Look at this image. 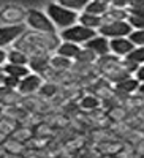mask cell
<instances>
[{"mask_svg": "<svg viewBox=\"0 0 144 158\" xmlns=\"http://www.w3.org/2000/svg\"><path fill=\"white\" fill-rule=\"evenodd\" d=\"M135 77L139 81V84L144 82V63L142 65H138V68L135 70Z\"/></svg>", "mask_w": 144, "mask_h": 158, "instance_id": "28", "label": "cell"}, {"mask_svg": "<svg viewBox=\"0 0 144 158\" xmlns=\"http://www.w3.org/2000/svg\"><path fill=\"white\" fill-rule=\"evenodd\" d=\"M138 92H139L141 95H144V82H141V84H139V87H138Z\"/></svg>", "mask_w": 144, "mask_h": 158, "instance_id": "32", "label": "cell"}, {"mask_svg": "<svg viewBox=\"0 0 144 158\" xmlns=\"http://www.w3.org/2000/svg\"><path fill=\"white\" fill-rule=\"evenodd\" d=\"M97 33H98L97 30L89 29V27H86V25L76 22V24L70 25V27H67V29H62L60 38H62V41H71V43H76V44H84L92 36H95Z\"/></svg>", "mask_w": 144, "mask_h": 158, "instance_id": "3", "label": "cell"}, {"mask_svg": "<svg viewBox=\"0 0 144 158\" xmlns=\"http://www.w3.org/2000/svg\"><path fill=\"white\" fill-rule=\"evenodd\" d=\"M95 59H97V56H95L90 49H87V48H81L79 54L76 56V59H74V60H76L78 63H84V65H87V63L95 62Z\"/></svg>", "mask_w": 144, "mask_h": 158, "instance_id": "21", "label": "cell"}, {"mask_svg": "<svg viewBox=\"0 0 144 158\" xmlns=\"http://www.w3.org/2000/svg\"><path fill=\"white\" fill-rule=\"evenodd\" d=\"M84 48L90 49L97 57L111 52V51H109V38L103 36V35H100V33H97L95 36H92L89 41H86V43H84Z\"/></svg>", "mask_w": 144, "mask_h": 158, "instance_id": "8", "label": "cell"}, {"mask_svg": "<svg viewBox=\"0 0 144 158\" xmlns=\"http://www.w3.org/2000/svg\"><path fill=\"white\" fill-rule=\"evenodd\" d=\"M90 2V0H57V3H60L62 6L65 8H70V10H74V11H84L86 5Z\"/></svg>", "mask_w": 144, "mask_h": 158, "instance_id": "20", "label": "cell"}, {"mask_svg": "<svg viewBox=\"0 0 144 158\" xmlns=\"http://www.w3.org/2000/svg\"><path fill=\"white\" fill-rule=\"evenodd\" d=\"M138 87H139V81L132 76H127V77L116 82V90L119 94H124V95H130L133 92H138Z\"/></svg>", "mask_w": 144, "mask_h": 158, "instance_id": "10", "label": "cell"}, {"mask_svg": "<svg viewBox=\"0 0 144 158\" xmlns=\"http://www.w3.org/2000/svg\"><path fill=\"white\" fill-rule=\"evenodd\" d=\"M38 92L43 95V97H54L56 95V92H57V85L56 84H51V82H48V84H41V87L38 89Z\"/></svg>", "mask_w": 144, "mask_h": 158, "instance_id": "24", "label": "cell"}, {"mask_svg": "<svg viewBox=\"0 0 144 158\" xmlns=\"http://www.w3.org/2000/svg\"><path fill=\"white\" fill-rule=\"evenodd\" d=\"M128 40L135 46H144V29H133L128 33Z\"/></svg>", "mask_w": 144, "mask_h": 158, "instance_id": "23", "label": "cell"}, {"mask_svg": "<svg viewBox=\"0 0 144 158\" xmlns=\"http://www.w3.org/2000/svg\"><path fill=\"white\" fill-rule=\"evenodd\" d=\"M81 51V44H76V43H71V41H62L59 43L56 52L59 56H63L67 59H76V56L79 54Z\"/></svg>", "mask_w": 144, "mask_h": 158, "instance_id": "12", "label": "cell"}, {"mask_svg": "<svg viewBox=\"0 0 144 158\" xmlns=\"http://www.w3.org/2000/svg\"><path fill=\"white\" fill-rule=\"evenodd\" d=\"M25 32L24 24H6L0 27V48L15 43L16 40Z\"/></svg>", "mask_w": 144, "mask_h": 158, "instance_id": "5", "label": "cell"}, {"mask_svg": "<svg viewBox=\"0 0 144 158\" xmlns=\"http://www.w3.org/2000/svg\"><path fill=\"white\" fill-rule=\"evenodd\" d=\"M25 22H27V25L32 30L43 32L48 35H57V32H56L57 27L52 24V21L49 19L46 13H43L40 10H29L27 15H25Z\"/></svg>", "mask_w": 144, "mask_h": 158, "instance_id": "2", "label": "cell"}, {"mask_svg": "<svg viewBox=\"0 0 144 158\" xmlns=\"http://www.w3.org/2000/svg\"><path fill=\"white\" fill-rule=\"evenodd\" d=\"M130 5V0H111L109 6H114V8H128Z\"/></svg>", "mask_w": 144, "mask_h": 158, "instance_id": "27", "label": "cell"}, {"mask_svg": "<svg viewBox=\"0 0 144 158\" xmlns=\"http://www.w3.org/2000/svg\"><path fill=\"white\" fill-rule=\"evenodd\" d=\"M6 62L10 63H16V65H27L29 63V56L22 52L21 49H13L6 54Z\"/></svg>", "mask_w": 144, "mask_h": 158, "instance_id": "18", "label": "cell"}, {"mask_svg": "<svg viewBox=\"0 0 144 158\" xmlns=\"http://www.w3.org/2000/svg\"><path fill=\"white\" fill-rule=\"evenodd\" d=\"M49 68L52 70H57V71H65V70H70L71 68V59H67L63 56H54V57H49Z\"/></svg>", "mask_w": 144, "mask_h": 158, "instance_id": "16", "label": "cell"}, {"mask_svg": "<svg viewBox=\"0 0 144 158\" xmlns=\"http://www.w3.org/2000/svg\"><path fill=\"white\" fill-rule=\"evenodd\" d=\"M108 8H109V5H108V3H104V2H101V0H90V2L86 5L84 11L92 13V15L103 16L104 13L108 11Z\"/></svg>", "mask_w": 144, "mask_h": 158, "instance_id": "17", "label": "cell"}, {"mask_svg": "<svg viewBox=\"0 0 144 158\" xmlns=\"http://www.w3.org/2000/svg\"><path fill=\"white\" fill-rule=\"evenodd\" d=\"M29 68L33 73H43L49 68V56L48 54H41V56H30L29 57Z\"/></svg>", "mask_w": 144, "mask_h": 158, "instance_id": "11", "label": "cell"}, {"mask_svg": "<svg viewBox=\"0 0 144 158\" xmlns=\"http://www.w3.org/2000/svg\"><path fill=\"white\" fill-rule=\"evenodd\" d=\"M46 15L49 16V19L57 29H67L70 25L76 24L78 18H79L78 11L65 8L60 3H49L46 6Z\"/></svg>", "mask_w": 144, "mask_h": 158, "instance_id": "1", "label": "cell"}, {"mask_svg": "<svg viewBox=\"0 0 144 158\" xmlns=\"http://www.w3.org/2000/svg\"><path fill=\"white\" fill-rule=\"evenodd\" d=\"M18 84H19V77H15V76L5 74L3 85H5L6 89H18Z\"/></svg>", "mask_w": 144, "mask_h": 158, "instance_id": "26", "label": "cell"}, {"mask_svg": "<svg viewBox=\"0 0 144 158\" xmlns=\"http://www.w3.org/2000/svg\"><path fill=\"white\" fill-rule=\"evenodd\" d=\"M133 48H135V44L128 40V36H119V38L109 40V51L119 57H125Z\"/></svg>", "mask_w": 144, "mask_h": 158, "instance_id": "9", "label": "cell"}, {"mask_svg": "<svg viewBox=\"0 0 144 158\" xmlns=\"http://www.w3.org/2000/svg\"><path fill=\"white\" fill-rule=\"evenodd\" d=\"M43 84V77L38 74V73H33L30 71L27 76H24L19 79V84H18V92L22 95H30V94H35L38 92V89L41 87Z\"/></svg>", "mask_w": 144, "mask_h": 158, "instance_id": "6", "label": "cell"}, {"mask_svg": "<svg viewBox=\"0 0 144 158\" xmlns=\"http://www.w3.org/2000/svg\"><path fill=\"white\" fill-rule=\"evenodd\" d=\"M3 73L5 74H10V76H15V77H24V76H27L30 73V68H29V65H16V63H5L3 67H2Z\"/></svg>", "mask_w": 144, "mask_h": 158, "instance_id": "14", "label": "cell"}, {"mask_svg": "<svg viewBox=\"0 0 144 158\" xmlns=\"http://www.w3.org/2000/svg\"><path fill=\"white\" fill-rule=\"evenodd\" d=\"M25 15L27 11L19 5H5L0 10V19L6 24H22V21H25Z\"/></svg>", "mask_w": 144, "mask_h": 158, "instance_id": "7", "label": "cell"}, {"mask_svg": "<svg viewBox=\"0 0 144 158\" xmlns=\"http://www.w3.org/2000/svg\"><path fill=\"white\" fill-rule=\"evenodd\" d=\"M103 22H108V21H125L128 18V10L127 8H114L109 6L108 11L101 16Z\"/></svg>", "mask_w": 144, "mask_h": 158, "instance_id": "15", "label": "cell"}, {"mask_svg": "<svg viewBox=\"0 0 144 158\" xmlns=\"http://www.w3.org/2000/svg\"><path fill=\"white\" fill-rule=\"evenodd\" d=\"M3 79H5V73H3V71H0V87L3 85Z\"/></svg>", "mask_w": 144, "mask_h": 158, "instance_id": "33", "label": "cell"}, {"mask_svg": "<svg viewBox=\"0 0 144 158\" xmlns=\"http://www.w3.org/2000/svg\"><path fill=\"white\" fill-rule=\"evenodd\" d=\"M133 30V27L130 25V22L125 21H108L103 22L98 27V33L106 36V38H119V36H128V33Z\"/></svg>", "mask_w": 144, "mask_h": 158, "instance_id": "4", "label": "cell"}, {"mask_svg": "<svg viewBox=\"0 0 144 158\" xmlns=\"http://www.w3.org/2000/svg\"><path fill=\"white\" fill-rule=\"evenodd\" d=\"M127 21L130 22L133 29H144V18H139V16H133V15H128Z\"/></svg>", "mask_w": 144, "mask_h": 158, "instance_id": "25", "label": "cell"}, {"mask_svg": "<svg viewBox=\"0 0 144 158\" xmlns=\"http://www.w3.org/2000/svg\"><path fill=\"white\" fill-rule=\"evenodd\" d=\"M127 10H128V15L144 18V6H139V8H127Z\"/></svg>", "mask_w": 144, "mask_h": 158, "instance_id": "29", "label": "cell"}, {"mask_svg": "<svg viewBox=\"0 0 144 158\" xmlns=\"http://www.w3.org/2000/svg\"><path fill=\"white\" fill-rule=\"evenodd\" d=\"M127 60H130L135 65H142L144 63V46H135L132 51L125 56Z\"/></svg>", "mask_w": 144, "mask_h": 158, "instance_id": "19", "label": "cell"}, {"mask_svg": "<svg viewBox=\"0 0 144 158\" xmlns=\"http://www.w3.org/2000/svg\"><path fill=\"white\" fill-rule=\"evenodd\" d=\"M100 106V100L94 95H87L81 100V108L83 109H87V111H92V109H97Z\"/></svg>", "mask_w": 144, "mask_h": 158, "instance_id": "22", "label": "cell"}, {"mask_svg": "<svg viewBox=\"0 0 144 158\" xmlns=\"http://www.w3.org/2000/svg\"><path fill=\"white\" fill-rule=\"evenodd\" d=\"M6 54L8 52L3 48H0V67H3V65L6 63Z\"/></svg>", "mask_w": 144, "mask_h": 158, "instance_id": "30", "label": "cell"}, {"mask_svg": "<svg viewBox=\"0 0 144 158\" xmlns=\"http://www.w3.org/2000/svg\"><path fill=\"white\" fill-rule=\"evenodd\" d=\"M139 6H144V0H130L128 8H139Z\"/></svg>", "mask_w": 144, "mask_h": 158, "instance_id": "31", "label": "cell"}, {"mask_svg": "<svg viewBox=\"0 0 144 158\" xmlns=\"http://www.w3.org/2000/svg\"><path fill=\"white\" fill-rule=\"evenodd\" d=\"M78 22L86 25V27H89V29L98 30V27L103 24V18L98 16V15H92V13L84 11V13H81V15H79V18H78Z\"/></svg>", "mask_w": 144, "mask_h": 158, "instance_id": "13", "label": "cell"}, {"mask_svg": "<svg viewBox=\"0 0 144 158\" xmlns=\"http://www.w3.org/2000/svg\"><path fill=\"white\" fill-rule=\"evenodd\" d=\"M0 71H3V70H2V67H0Z\"/></svg>", "mask_w": 144, "mask_h": 158, "instance_id": "34", "label": "cell"}]
</instances>
